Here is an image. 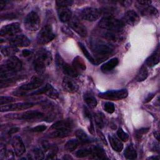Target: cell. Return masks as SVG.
Here are the masks:
<instances>
[{
  "mask_svg": "<svg viewBox=\"0 0 160 160\" xmlns=\"http://www.w3.org/2000/svg\"><path fill=\"white\" fill-rule=\"evenodd\" d=\"M89 45L94 54L98 56L96 62L100 59L102 61L106 59L114 49V46L109 42L98 38H90Z\"/></svg>",
  "mask_w": 160,
  "mask_h": 160,
  "instance_id": "6da1fadb",
  "label": "cell"
},
{
  "mask_svg": "<svg viewBox=\"0 0 160 160\" xmlns=\"http://www.w3.org/2000/svg\"><path fill=\"white\" fill-rule=\"evenodd\" d=\"M22 67V62L16 56L9 57L0 68L1 79L11 78L12 75L18 72Z\"/></svg>",
  "mask_w": 160,
  "mask_h": 160,
  "instance_id": "7a4b0ae2",
  "label": "cell"
},
{
  "mask_svg": "<svg viewBox=\"0 0 160 160\" xmlns=\"http://www.w3.org/2000/svg\"><path fill=\"white\" fill-rule=\"evenodd\" d=\"M51 61L52 56L49 51L44 49L39 50L33 62L34 70L39 74L42 73L46 67L50 64Z\"/></svg>",
  "mask_w": 160,
  "mask_h": 160,
  "instance_id": "3957f363",
  "label": "cell"
},
{
  "mask_svg": "<svg viewBox=\"0 0 160 160\" xmlns=\"http://www.w3.org/2000/svg\"><path fill=\"white\" fill-rule=\"evenodd\" d=\"M98 26L100 28L106 30L109 32L119 33L124 27V23L112 16H105L102 18L99 22Z\"/></svg>",
  "mask_w": 160,
  "mask_h": 160,
  "instance_id": "277c9868",
  "label": "cell"
},
{
  "mask_svg": "<svg viewBox=\"0 0 160 160\" xmlns=\"http://www.w3.org/2000/svg\"><path fill=\"white\" fill-rule=\"evenodd\" d=\"M41 23L40 17L35 11L30 12L24 19V28L29 31L34 32L39 28Z\"/></svg>",
  "mask_w": 160,
  "mask_h": 160,
  "instance_id": "5b68a950",
  "label": "cell"
},
{
  "mask_svg": "<svg viewBox=\"0 0 160 160\" xmlns=\"http://www.w3.org/2000/svg\"><path fill=\"white\" fill-rule=\"evenodd\" d=\"M55 37V34L53 32L51 25H45L39 32L37 36V42L39 44H46L51 42Z\"/></svg>",
  "mask_w": 160,
  "mask_h": 160,
  "instance_id": "8992f818",
  "label": "cell"
},
{
  "mask_svg": "<svg viewBox=\"0 0 160 160\" xmlns=\"http://www.w3.org/2000/svg\"><path fill=\"white\" fill-rule=\"evenodd\" d=\"M128 95V92L126 89H119V90H112L104 92L99 93V97L108 100L118 101L126 98Z\"/></svg>",
  "mask_w": 160,
  "mask_h": 160,
  "instance_id": "52a82bcc",
  "label": "cell"
},
{
  "mask_svg": "<svg viewBox=\"0 0 160 160\" xmlns=\"http://www.w3.org/2000/svg\"><path fill=\"white\" fill-rule=\"evenodd\" d=\"M81 16L88 21H94L98 19L101 15V10L95 8H86L81 10Z\"/></svg>",
  "mask_w": 160,
  "mask_h": 160,
  "instance_id": "ba28073f",
  "label": "cell"
},
{
  "mask_svg": "<svg viewBox=\"0 0 160 160\" xmlns=\"http://www.w3.org/2000/svg\"><path fill=\"white\" fill-rule=\"evenodd\" d=\"M56 61L58 66L62 69V71L64 72V74H66L69 77L74 78L78 76V75L79 74V73L76 71L73 66H71L68 63L65 62L59 54L56 55Z\"/></svg>",
  "mask_w": 160,
  "mask_h": 160,
  "instance_id": "9c48e42d",
  "label": "cell"
},
{
  "mask_svg": "<svg viewBox=\"0 0 160 160\" xmlns=\"http://www.w3.org/2000/svg\"><path fill=\"white\" fill-rule=\"evenodd\" d=\"M33 103L29 102H17L14 104H6L1 105V111H21L29 109L32 107Z\"/></svg>",
  "mask_w": 160,
  "mask_h": 160,
  "instance_id": "30bf717a",
  "label": "cell"
},
{
  "mask_svg": "<svg viewBox=\"0 0 160 160\" xmlns=\"http://www.w3.org/2000/svg\"><path fill=\"white\" fill-rule=\"evenodd\" d=\"M21 31L19 24L18 22H13L2 27L0 30V34L1 36H14L21 32Z\"/></svg>",
  "mask_w": 160,
  "mask_h": 160,
  "instance_id": "8fae6325",
  "label": "cell"
},
{
  "mask_svg": "<svg viewBox=\"0 0 160 160\" xmlns=\"http://www.w3.org/2000/svg\"><path fill=\"white\" fill-rule=\"evenodd\" d=\"M9 118L13 117V118L24 119V120H32L41 118L43 116V114L38 111H28L22 114H9Z\"/></svg>",
  "mask_w": 160,
  "mask_h": 160,
  "instance_id": "7c38bea8",
  "label": "cell"
},
{
  "mask_svg": "<svg viewBox=\"0 0 160 160\" xmlns=\"http://www.w3.org/2000/svg\"><path fill=\"white\" fill-rule=\"evenodd\" d=\"M70 27L79 36L85 37L87 35V29L84 24L76 17L71 18L69 21Z\"/></svg>",
  "mask_w": 160,
  "mask_h": 160,
  "instance_id": "4fadbf2b",
  "label": "cell"
},
{
  "mask_svg": "<svg viewBox=\"0 0 160 160\" xmlns=\"http://www.w3.org/2000/svg\"><path fill=\"white\" fill-rule=\"evenodd\" d=\"M44 94L48 96H49V98L54 99H56L59 97V93L57 91V90L49 84H46L44 86L41 88L40 89L37 90L36 91H34L31 94L36 95V94Z\"/></svg>",
  "mask_w": 160,
  "mask_h": 160,
  "instance_id": "5bb4252c",
  "label": "cell"
},
{
  "mask_svg": "<svg viewBox=\"0 0 160 160\" xmlns=\"http://www.w3.org/2000/svg\"><path fill=\"white\" fill-rule=\"evenodd\" d=\"M42 83H43V81L42 79L37 77H34L31 79V80L29 82L19 87L18 90L19 91H22V92H26V91L34 90L39 88L42 84Z\"/></svg>",
  "mask_w": 160,
  "mask_h": 160,
  "instance_id": "9a60e30c",
  "label": "cell"
},
{
  "mask_svg": "<svg viewBox=\"0 0 160 160\" xmlns=\"http://www.w3.org/2000/svg\"><path fill=\"white\" fill-rule=\"evenodd\" d=\"M12 46L15 47H27L31 44L29 39L24 34L17 35L9 40Z\"/></svg>",
  "mask_w": 160,
  "mask_h": 160,
  "instance_id": "2e32d148",
  "label": "cell"
},
{
  "mask_svg": "<svg viewBox=\"0 0 160 160\" xmlns=\"http://www.w3.org/2000/svg\"><path fill=\"white\" fill-rule=\"evenodd\" d=\"M62 87L64 91L70 93H74L78 89V84L70 77H64L62 79Z\"/></svg>",
  "mask_w": 160,
  "mask_h": 160,
  "instance_id": "e0dca14e",
  "label": "cell"
},
{
  "mask_svg": "<svg viewBox=\"0 0 160 160\" xmlns=\"http://www.w3.org/2000/svg\"><path fill=\"white\" fill-rule=\"evenodd\" d=\"M123 21L131 26H135L139 22L140 18L135 11L131 10L127 11L124 14Z\"/></svg>",
  "mask_w": 160,
  "mask_h": 160,
  "instance_id": "ac0fdd59",
  "label": "cell"
},
{
  "mask_svg": "<svg viewBox=\"0 0 160 160\" xmlns=\"http://www.w3.org/2000/svg\"><path fill=\"white\" fill-rule=\"evenodd\" d=\"M12 146L15 153L18 156H21L25 152L24 144L19 136H14L12 139Z\"/></svg>",
  "mask_w": 160,
  "mask_h": 160,
  "instance_id": "d6986e66",
  "label": "cell"
},
{
  "mask_svg": "<svg viewBox=\"0 0 160 160\" xmlns=\"http://www.w3.org/2000/svg\"><path fill=\"white\" fill-rule=\"evenodd\" d=\"M58 14L61 21L63 22H68L71 19L72 12L68 7L59 6L58 7Z\"/></svg>",
  "mask_w": 160,
  "mask_h": 160,
  "instance_id": "ffe728a7",
  "label": "cell"
},
{
  "mask_svg": "<svg viewBox=\"0 0 160 160\" xmlns=\"http://www.w3.org/2000/svg\"><path fill=\"white\" fill-rule=\"evenodd\" d=\"M160 59V52L159 47L157 46L154 51L150 55L146 61V64L149 67H153L158 64Z\"/></svg>",
  "mask_w": 160,
  "mask_h": 160,
  "instance_id": "44dd1931",
  "label": "cell"
},
{
  "mask_svg": "<svg viewBox=\"0 0 160 160\" xmlns=\"http://www.w3.org/2000/svg\"><path fill=\"white\" fill-rule=\"evenodd\" d=\"M72 128V122L70 119L61 120L57 121L54 124H53L51 129L56 130V129H71Z\"/></svg>",
  "mask_w": 160,
  "mask_h": 160,
  "instance_id": "7402d4cb",
  "label": "cell"
},
{
  "mask_svg": "<svg viewBox=\"0 0 160 160\" xmlns=\"http://www.w3.org/2000/svg\"><path fill=\"white\" fill-rule=\"evenodd\" d=\"M139 9L141 10V13L143 16H156L158 14V11L156 8L152 6H139Z\"/></svg>",
  "mask_w": 160,
  "mask_h": 160,
  "instance_id": "603a6c76",
  "label": "cell"
},
{
  "mask_svg": "<svg viewBox=\"0 0 160 160\" xmlns=\"http://www.w3.org/2000/svg\"><path fill=\"white\" fill-rule=\"evenodd\" d=\"M119 63V60L116 58H114L109 60L108 62L103 64L101 67V69L104 72H107L109 71H112Z\"/></svg>",
  "mask_w": 160,
  "mask_h": 160,
  "instance_id": "cb8c5ba5",
  "label": "cell"
},
{
  "mask_svg": "<svg viewBox=\"0 0 160 160\" xmlns=\"http://www.w3.org/2000/svg\"><path fill=\"white\" fill-rule=\"evenodd\" d=\"M109 141L112 149L117 151L120 152L123 149V144L122 142L115 136H109Z\"/></svg>",
  "mask_w": 160,
  "mask_h": 160,
  "instance_id": "d4e9b609",
  "label": "cell"
},
{
  "mask_svg": "<svg viewBox=\"0 0 160 160\" xmlns=\"http://www.w3.org/2000/svg\"><path fill=\"white\" fill-rule=\"evenodd\" d=\"M72 66L78 73L85 71L86 68L84 60L79 56H77L72 61Z\"/></svg>",
  "mask_w": 160,
  "mask_h": 160,
  "instance_id": "484cf974",
  "label": "cell"
},
{
  "mask_svg": "<svg viewBox=\"0 0 160 160\" xmlns=\"http://www.w3.org/2000/svg\"><path fill=\"white\" fill-rule=\"evenodd\" d=\"M91 155L92 156L94 159H104L107 158L106 152L104 149L99 146H95L92 149H91Z\"/></svg>",
  "mask_w": 160,
  "mask_h": 160,
  "instance_id": "4316f807",
  "label": "cell"
},
{
  "mask_svg": "<svg viewBox=\"0 0 160 160\" xmlns=\"http://www.w3.org/2000/svg\"><path fill=\"white\" fill-rule=\"evenodd\" d=\"M1 52L5 56L11 57V56H14V55L18 52V49L17 48V47L11 45L8 46L2 47L1 49Z\"/></svg>",
  "mask_w": 160,
  "mask_h": 160,
  "instance_id": "83f0119b",
  "label": "cell"
},
{
  "mask_svg": "<svg viewBox=\"0 0 160 160\" xmlns=\"http://www.w3.org/2000/svg\"><path fill=\"white\" fill-rule=\"evenodd\" d=\"M124 155L128 159H135L137 158V152L131 144H129L126 147L124 152Z\"/></svg>",
  "mask_w": 160,
  "mask_h": 160,
  "instance_id": "f1b7e54d",
  "label": "cell"
},
{
  "mask_svg": "<svg viewBox=\"0 0 160 160\" xmlns=\"http://www.w3.org/2000/svg\"><path fill=\"white\" fill-rule=\"evenodd\" d=\"M148 76V71L145 66H142L139 69L138 72L136 76V81L138 82H141L144 81Z\"/></svg>",
  "mask_w": 160,
  "mask_h": 160,
  "instance_id": "f546056e",
  "label": "cell"
},
{
  "mask_svg": "<svg viewBox=\"0 0 160 160\" xmlns=\"http://www.w3.org/2000/svg\"><path fill=\"white\" fill-rule=\"evenodd\" d=\"M84 99L86 104L91 108H94L97 106V100L91 93L85 94L84 96Z\"/></svg>",
  "mask_w": 160,
  "mask_h": 160,
  "instance_id": "4dcf8cb0",
  "label": "cell"
},
{
  "mask_svg": "<svg viewBox=\"0 0 160 160\" xmlns=\"http://www.w3.org/2000/svg\"><path fill=\"white\" fill-rule=\"evenodd\" d=\"M71 131V129H56L54 130L51 134L52 138H64L67 136Z\"/></svg>",
  "mask_w": 160,
  "mask_h": 160,
  "instance_id": "1f68e13d",
  "label": "cell"
},
{
  "mask_svg": "<svg viewBox=\"0 0 160 160\" xmlns=\"http://www.w3.org/2000/svg\"><path fill=\"white\" fill-rule=\"evenodd\" d=\"M94 121L97 126L99 128H102L105 125V117L101 112H96L94 114Z\"/></svg>",
  "mask_w": 160,
  "mask_h": 160,
  "instance_id": "d6a6232c",
  "label": "cell"
},
{
  "mask_svg": "<svg viewBox=\"0 0 160 160\" xmlns=\"http://www.w3.org/2000/svg\"><path fill=\"white\" fill-rule=\"evenodd\" d=\"M78 45L79 46V48H81L82 53L84 54V55L86 57V58L89 60V61H90L92 64H97V62H96V59H94L91 55V54L89 52L88 50L86 49V48L85 47V46L81 43V42H78Z\"/></svg>",
  "mask_w": 160,
  "mask_h": 160,
  "instance_id": "836d02e7",
  "label": "cell"
},
{
  "mask_svg": "<svg viewBox=\"0 0 160 160\" xmlns=\"http://www.w3.org/2000/svg\"><path fill=\"white\" fill-rule=\"evenodd\" d=\"M79 145V141L77 139H72L68 141L64 145V149L69 152H72L76 149Z\"/></svg>",
  "mask_w": 160,
  "mask_h": 160,
  "instance_id": "e575fe53",
  "label": "cell"
},
{
  "mask_svg": "<svg viewBox=\"0 0 160 160\" xmlns=\"http://www.w3.org/2000/svg\"><path fill=\"white\" fill-rule=\"evenodd\" d=\"M76 136L78 138V139L84 143H88L91 141L89 136L82 129H78L76 131Z\"/></svg>",
  "mask_w": 160,
  "mask_h": 160,
  "instance_id": "d590c367",
  "label": "cell"
},
{
  "mask_svg": "<svg viewBox=\"0 0 160 160\" xmlns=\"http://www.w3.org/2000/svg\"><path fill=\"white\" fill-rule=\"evenodd\" d=\"M91 149H88V148L81 149L76 151V156L79 158H84L89 155H91Z\"/></svg>",
  "mask_w": 160,
  "mask_h": 160,
  "instance_id": "8d00e7d4",
  "label": "cell"
},
{
  "mask_svg": "<svg viewBox=\"0 0 160 160\" xmlns=\"http://www.w3.org/2000/svg\"><path fill=\"white\" fill-rule=\"evenodd\" d=\"M117 135L119 139L124 142L127 141L129 139V135L128 134V133L125 132L121 128H118L117 131Z\"/></svg>",
  "mask_w": 160,
  "mask_h": 160,
  "instance_id": "74e56055",
  "label": "cell"
},
{
  "mask_svg": "<svg viewBox=\"0 0 160 160\" xmlns=\"http://www.w3.org/2000/svg\"><path fill=\"white\" fill-rule=\"evenodd\" d=\"M104 109L106 112L111 114L114 112V110H115L114 104L111 102H106L104 104Z\"/></svg>",
  "mask_w": 160,
  "mask_h": 160,
  "instance_id": "f35d334b",
  "label": "cell"
},
{
  "mask_svg": "<svg viewBox=\"0 0 160 160\" xmlns=\"http://www.w3.org/2000/svg\"><path fill=\"white\" fill-rule=\"evenodd\" d=\"M15 101V99L10 96H1L0 98V104H9Z\"/></svg>",
  "mask_w": 160,
  "mask_h": 160,
  "instance_id": "ab89813d",
  "label": "cell"
},
{
  "mask_svg": "<svg viewBox=\"0 0 160 160\" xmlns=\"http://www.w3.org/2000/svg\"><path fill=\"white\" fill-rule=\"evenodd\" d=\"M56 3L58 7H59V6L68 7V6H71L73 3V1L71 0H59V1H56Z\"/></svg>",
  "mask_w": 160,
  "mask_h": 160,
  "instance_id": "60d3db41",
  "label": "cell"
},
{
  "mask_svg": "<svg viewBox=\"0 0 160 160\" xmlns=\"http://www.w3.org/2000/svg\"><path fill=\"white\" fill-rule=\"evenodd\" d=\"M34 154L36 159H41L44 158V153L39 148H36L34 150Z\"/></svg>",
  "mask_w": 160,
  "mask_h": 160,
  "instance_id": "b9f144b4",
  "label": "cell"
},
{
  "mask_svg": "<svg viewBox=\"0 0 160 160\" xmlns=\"http://www.w3.org/2000/svg\"><path fill=\"white\" fill-rule=\"evenodd\" d=\"M149 129V128H141L139 130H137L136 132V137L137 138L139 139L142 136V134L148 132Z\"/></svg>",
  "mask_w": 160,
  "mask_h": 160,
  "instance_id": "7bdbcfd3",
  "label": "cell"
},
{
  "mask_svg": "<svg viewBox=\"0 0 160 160\" xmlns=\"http://www.w3.org/2000/svg\"><path fill=\"white\" fill-rule=\"evenodd\" d=\"M46 126L45 125H39L31 129V131L32 132H42L46 130Z\"/></svg>",
  "mask_w": 160,
  "mask_h": 160,
  "instance_id": "ee69618b",
  "label": "cell"
},
{
  "mask_svg": "<svg viewBox=\"0 0 160 160\" xmlns=\"http://www.w3.org/2000/svg\"><path fill=\"white\" fill-rule=\"evenodd\" d=\"M137 2L138 3L139 6H145L150 5L151 1H137Z\"/></svg>",
  "mask_w": 160,
  "mask_h": 160,
  "instance_id": "f6af8a7d",
  "label": "cell"
},
{
  "mask_svg": "<svg viewBox=\"0 0 160 160\" xmlns=\"http://www.w3.org/2000/svg\"><path fill=\"white\" fill-rule=\"evenodd\" d=\"M19 130V128H18V127H14V128H12L9 129L8 133L9 134H14V133H16Z\"/></svg>",
  "mask_w": 160,
  "mask_h": 160,
  "instance_id": "bcb514c9",
  "label": "cell"
},
{
  "mask_svg": "<svg viewBox=\"0 0 160 160\" xmlns=\"http://www.w3.org/2000/svg\"><path fill=\"white\" fill-rule=\"evenodd\" d=\"M22 53L24 55V56H30L31 54H32V52L30 50H28V49H24L22 51Z\"/></svg>",
  "mask_w": 160,
  "mask_h": 160,
  "instance_id": "7dc6e473",
  "label": "cell"
},
{
  "mask_svg": "<svg viewBox=\"0 0 160 160\" xmlns=\"http://www.w3.org/2000/svg\"><path fill=\"white\" fill-rule=\"evenodd\" d=\"M154 94H149L148 95V96L146 98V99H145V101H144V102H149L153 98H154Z\"/></svg>",
  "mask_w": 160,
  "mask_h": 160,
  "instance_id": "c3c4849f",
  "label": "cell"
},
{
  "mask_svg": "<svg viewBox=\"0 0 160 160\" xmlns=\"http://www.w3.org/2000/svg\"><path fill=\"white\" fill-rule=\"evenodd\" d=\"M7 2V1H0V9L2 10L4 8V6H5L6 3Z\"/></svg>",
  "mask_w": 160,
  "mask_h": 160,
  "instance_id": "681fc988",
  "label": "cell"
},
{
  "mask_svg": "<svg viewBox=\"0 0 160 160\" xmlns=\"http://www.w3.org/2000/svg\"><path fill=\"white\" fill-rule=\"evenodd\" d=\"M154 137L157 139V140L159 141V131H156L154 132Z\"/></svg>",
  "mask_w": 160,
  "mask_h": 160,
  "instance_id": "f907efd6",
  "label": "cell"
},
{
  "mask_svg": "<svg viewBox=\"0 0 160 160\" xmlns=\"http://www.w3.org/2000/svg\"><path fill=\"white\" fill-rule=\"evenodd\" d=\"M148 159H159V158H158V157L154 156V157H150V158H149Z\"/></svg>",
  "mask_w": 160,
  "mask_h": 160,
  "instance_id": "816d5d0a",
  "label": "cell"
}]
</instances>
